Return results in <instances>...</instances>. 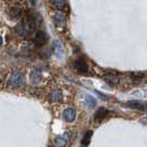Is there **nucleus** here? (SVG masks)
<instances>
[{
    "label": "nucleus",
    "instance_id": "nucleus-1",
    "mask_svg": "<svg viewBox=\"0 0 147 147\" xmlns=\"http://www.w3.org/2000/svg\"><path fill=\"white\" fill-rule=\"evenodd\" d=\"M34 28V22L31 19H26L21 21L16 28V32L20 36V37H28L30 33L32 32V30Z\"/></svg>",
    "mask_w": 147,
    "mask_h": 147
},
{
    "label": "nucleus",
    "instance_id": "nucleus-2",
    "mask_svg": "<svg viewBox=\"0 0 147 147\" xmlns=\"http://www.w3.org/2000/svg\"><path fill=\"white\" fill-rule=\"evenodd\" d=\"M23 81H24L23 74L20 73V72H18V71L13 72V73L10 75V78H9V84H10L11 86H13V88H19V86H21L22 84H23Z\"/></svg>",
    "mask_w": 147,
    "mask_h": 147
},
{
    "label": "nucleus",
    "instance_id": "nucleus-3",
    "mask_svg": "<svg viewBox=\"0 0 147 147\" xmlns=\"http://www.w3.org/2000/svg\"><path fill=\"white\" fill-rule=\"evenodd\" d=\"M70 138H71L70 132H65V133H63L62 135L58 136V137L54 140V144H55L57 147H66L69 145Z\"/></svg>",
    "mask_w": 147,
    "mask_h": 147
},
{
    "label": "nucleus",
    "instance_id": "nucleus-4",
    "mask_svg": "<svg viewBox=\"0 0 147 147\" xmlns=\"http://www.w3.org/2000/svg\"><path fill=\"white\" fill-rule=\"evenodd\" d=\"M33 42L36 44V47H43L44 44L48 42V36L45 34V32L43 31H38L34 36V39H33Z\"/></svg>",
    "mask_w": 147,
    "mask_h": 147
},
{
    "label": "nucleus",
    "instance_id": "nucleus-5",
    "mask_svg": "<svg viewBox=\"0 0 147 147\" xmlns=\"http://www.w3.org/2000/svg\"><path fill=\"white\" fill-rule=\"evenodd\" d=\"M74 69H75L78 72H80V73H86L88 70V62L84 59L76 60L75 63H74Z\"/></svg>",
    "mask_w": 147,
    "mask_h": 147
},
{
    "label": "nucleus",
    "instance_id": "nucleus-6",
    "mask_svg": "<svg viewBox=\"0 0 147 147\" xmlns=\"http://www.w3.org/2000/svg\"><path fill=\"white\" fill-rule=\"evenodd\" d=\"M53 23L55 24V27L61 28V27H64L66 23V18L65 16L61 12H57L55 15L53 16Z\"/></svg>",
    "mask_w": 147,
    "mask_h": 147
},
{
    "label": "nucleus",
    "instance_id": "nucleus-7",
    "mask_svg": "<svg viewBox=\"0 0 147 147\" xmlns=\"http://www.w3.org/2000/svg\"><path fill=\"white\" fill-rule=\"evenodd\" d=\"M8 15L10 17V19L18 20L22 17V10L19 7H11L8 11Z\"/></svg>",
    "mask_w": 147,
    "mask_h": 147
},
{
    "label": "nucleus",
    "instance_id": "nucleus-8",
    "mask_svg": "<svg viewBox=\"0 0 147 147\" xmlns=\"http://www.w3.org/2000/svg\"><path fill=\"white\" fill-rule=\"evenodd\" d=\"M76 117V111L74 110V109H66L64 110L63 112V118H64V121L66 122H73L74 119Z\"/></svg>",
    "mask_w": 147,
    "mask_h": 147
},
{
    "label": "nucleus",
    "instance_id": "nucleus-9",
    "mask_svg": "<svg viewBox=\"0 0 147 147\" xmlns=\"http://www.w3.org/2000/svg\"><path fill=\"white\" fill-rule=\"evenodd\" d=\"M52 49H53V52H54V54H55L57 58H62V57L64 55L63 47H62V44L60 43L59 41H54V42H53Z\"/></svg>",
    "mask_w": 147,
    "mask_h": 147
},
{
    "label": "nucleus",
    "instance_id": "nucleus-10",
    "mask_svg": "<svg viewBox=\"0 0 147 147\" xmlns=\"http://www.w3.org/2000/svg\"><path fill=\"white\" fill-rule=\"evenodd\" d=\"M126 105L131 109H136V110L144 111L145 110V103L140 102V101H131L128 103H126Z\"/></svg>",
    "mask_w": 147,
    "mask_h": 147
},
{
    "label": "nucleus",
    "instance_id": "nucleus-11",
    "mask_svg": "<svg viewBox=\"0 0 147 147\" xmlns=\"http://www.w3.org/2000/svg\"><path fill=\"white\" fill-rule=\"evenodd\" d=\"M104 79H105V81L107 82V83H110L111 85H115V84H117L118 82H119V78H118L116 74H113V73L106 74L104 76Z\"/></svg>",
    "mask_w": 147,
    "mask_h": 147
},
{
    "label": "nucleus",
    "instance_id": "nucleus-12",
    "mask_svg": "<svg viewBox=\"0 0 147 147\" xmlns=\"http://www.w3.org/2000/svg\"><path fill=\"white\" fill-rule=\"evenodd\" d=\"M62 98V92L60 90H53L50 93V101L51 102H59Z\"/></svg>",
    "mask_w": 147,
    "mask_h": 147
},
{
    "label": "nucleus",
    "instance_id": "nucleus-13",
    "mask_svg": "<svg viewBox=\"0 0 147 147\" xmlns=\"http://www.w3.org/2000/svg\"><path fill=\"white\" fill-rule=\"evenodd\" d=\"M41 79H42V75H41V72L39 70H33L31 72V81H32V83L37 84V83L41 81Z\"/></svg>",
    "mask_w": 147,
    "mask_h": 147
},
{
    "label": "nucleus",
    "instance_id": "nucleus-14",
    "mask_svg": "<svg viewBox=\"0 0 147 147\" xmlns=\"http://www.w3.org/2000/svg\"><path fill=\"white\" fill-rule=\"evenodd\" d=\"M107 114H109V111L106 110V109H104V107H101V109H98V110L96 111L95 115H94V118H95V119H102V118L105 117Z\"/></svg>",
    "mask_w": 147,
    "mask_h": 147
},
{
    "label": "nucleus",
    "instance_id": "nucleus-15",
    "mask_svg": "<svg viewBox=\"0 0 147 147\" xmlns=\"http://www.w3.org/2000/svg\"><path fill=\"white\" fill-rule=\"evenodd\" d=\"M84 102H85V105L88 106V109H93V107H95V105H96L95 98H94L93 96H91V95H86V96H85V100H84Z\"/></svg>",
    "mask_w": 147,
    "mask_h": 147
},
{
    "label": "nucleus",
    "instance_id": "nucleus-16",
    "mask_svg": "<svg viewBox=\"0 0 147 147\" xmlns=\"http://www.w3.org/2000/svg\"><path fill=\"white\" fill-rule=\"evenodd\" d=\"M92 134H93L92 131H88V132L84 134V136H83V138H82V144H83L84 146H86V145L90 144V140L92 138Z\"/></svg>",
    "mask_w": 147,
    "mask_h": 147
},
{
    "label": "nucleus",
    "instance_id": "nucleus-17",
    "mask_svg": "<svg viewBox=\"0 0 147 147\" xmlns=\"http://www.w3.org/2000/svg\"><path fill=\"white\" fill-rule=\"evenodd\" d=\"M65 5H66L65 0H53V6H54L55 9L62 10V9H64Z\"/></svg>",
    "mask_w": 147,
    "mask_h": 147
},
{
    "label": "nucleus",
    "instance_id": "nucleus-18",
    "mask_svg": "<svg viewBox=\"0 0 147 147\" xmlns=\"http://www.w3.org/2000/svg\"><path fill=\"white\" fill-rule=\"evenodd\" d=\"M37 1L38 0H30V2H31V3H33V5H34V3H37Z\"/></svg>",
    "mask_w": 147,
    "mask_h": 147
},
{
    "label": "nucleus",
    "instance_id": "nucleus-19",
    "mask_svg": "<svg viewBox=\"0 0 147 147\" xmlns=\"http://www.w3.org/2000/svg\"><path fill=\"white\" fill-rule=\"evenodd\" d=\"M1 43H2V38L0 37V45H1Z\"/></svg>",
    "mask_w": 147,
    "mask_h": 147
}]
</instances>
